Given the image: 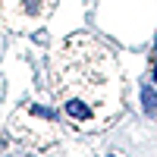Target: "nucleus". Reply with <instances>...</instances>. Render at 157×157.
Instances as JSON below:
<instances>
[{
  "instance_id": "nucleus-1",
  "label": "nucleus",
  "mask_w": 157,
  "mask_h": 157,
  "mask_svg": "<svg viewBox=\"0 0 157 157\" xmlns=\"http://www.w3.org/2000/svg\"><path fill=\"white\" fill-rule=\"evenodd\" d=\"M54 0H3V16L10 22L16 19H38L50 10Z\"/></svg>"
},
{
  "instance_id": "nucleus-2",
  "label": "nucleus",
  "mask_w": 157,
  "mask_h": 157,
  "mask_svg": "<svg viewBox=\"0 0 157 157\" xmlns=\"http://www.w3.org/2000/svg\"><path fill=\"white\" fill-rule=\"evenodd\" d=\"M66 113L72 116V120H88L91 107H88V101H82V98H69L66 101Z\"/></svg>"
},
{
  "instance_id": "nucleus-3",
  "label": "nucleus",
  "mask_w": 157,
  "mask_h": 157,
  "mask_svg": "<svg viewBox=\"0 0 157 157\" xmlns=\"http://www.w3.org/2000/svg\"><path fill=\"white\" fill-rule=\"evenodd\" d=\"M141 104H145V113H157V91H154V85H141Z\"/></svg>"
}]
</instances>
